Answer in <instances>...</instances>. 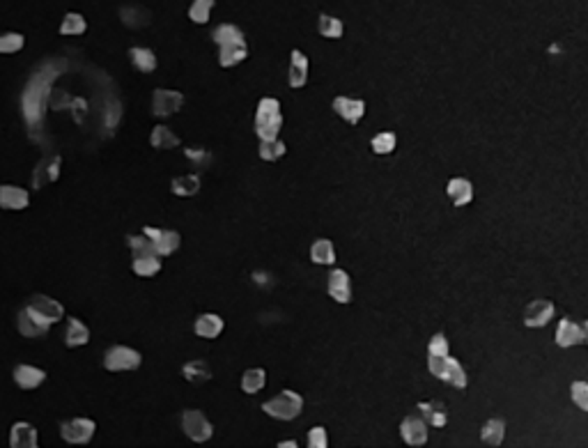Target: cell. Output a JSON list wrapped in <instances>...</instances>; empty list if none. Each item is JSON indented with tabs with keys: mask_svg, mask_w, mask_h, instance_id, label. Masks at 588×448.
Here are the masks:
<instances>
[{
	"mask_svg": "<svg viewBox=\"0 0 588 448\" xmlns=\"http://www.w3.org/2000/svg\"><path fill=\"white\" fill-rule=\"evenodd\" d=\"M55 76V72L46 74H35L32 81L28 83L26 95H23V115H26V122L30 124H39L41 115H44V99L48 95V81Z\"/></svg>",
	"mask_w": 588,
	"mask_h": 448,
	"instance_id": "cell-1",
	"label": "cell"
},
{
	"mask_svg": "<svg viewBox=\"0 0 588 448\" xmlns=\"http://www.w3.org/2000/svg\"><path fill=\"white\" fill-rule=\"evenodd\" d=\"M280 124H283V115H280V104L274 97H264L258 104V113H255V134L262 140H274L278 138Z\"/></svg>",
	"mask_w": 588,
	"mask_h": 448,
	"instance_id": "cell-2",
	"label": "cell"
},
{
	"mask_svg": "<svg viewBox=\"0 0 588 448\" xmlns=\"http://www.w3.org/2000/svg\"><path fill=\"white\" fill-rule=\"evenodd\" d=\"M262 409L278 421H294L303 409V398L299 393L285 388V391H280L276 398H271V400L264 402Z\"/></svg>",
	"mask_w": 588,
	"mask_h": 448,
	"instance_id": "cell-3",
	"label": "cell"
},
{
	"mask_svg": "<svg viewBox=\"0 0 588 448\" xmlns=\"http://www.w3.org/2000/svg\"><path fill=\"white\" fill-rule=\"evenodd\" d=\"M428 368H430V372H432L435 377L449 381V384L455 386V388H465L467 386V372H465V368L460 366V361L453 359L451 354H446V356H432V354H430L428 356Z\"/></svg>",
	"mask_w": 588,
	"mask_h": 448,
	"instance_id": "cell-4",
	"label": "cell"
},
{
	"mask_svg": "<svg viewBox=\"0 0 588 448\" xmlns=\"http://www.w3.org/2000/svg\"><path fill=\"white\" fill-rule=\"evenodd\" d=\"M140 363H143L140 352H136L134 347H127V345H113L111 350L104 354V368L111 372L138 370Z\"/></svg>",
	"mask_w": 588,
	"mask_h": 448,
	"instance_id": "cell-5",
	"label": "cell"
},
{
	"mask_svg": "<svg viewBox=\"0 0 588 448\" xmlns=\"http://www.w3.org/2000/svg\"><path fill=\"white\" fill-rule=\"evenodd\" d=\"M182 430H184V435L196 444L210 442L212 435H214L212 423L207 421V416L200 409H186L184 414H182Z\"/></svg>",
	"mask_w": 588,
	"mask_h": 448,
	"instance_id": "cell-6",
	"label": "cell"
},
{
	"mask_svg": "<svg viewBox=\"0 0 588 448\" xmlns=\"http://www.w3.org/2000/svg\"><path fill=\"white\" fill-rule=\"evenodd\" d=\"M95 421L93 419H69L60 423V437L67 444H88L95 435Z\"/></svg>",
	"mask_w": 588,
	"mask_h": 448,
	"instance_id": "cell-7",
	"label": "cell"
},
{
	"mask_svg": "<svg viewBox=\"0 0 588 448\" xmlns=\"http://www.w3.org/2000/svg\"><path fill=\"white\" fill-rule=\"evenodd\" d=\"M182 104H184V95L182 93L159 88L152 99V113L156 118H170V115H175L182 109Z\"/></svg>",
	"mask_w": 588,
	"mask_h": 448,
	"instance_id": "cell-8",
	"label": "cell"
},
{
	"mask_svg": "<svg viewBox=\"0 0 588 448\" xmlns=\"http://www.w3.org/2000/svg\"><path fill=\"white\" fill-rule=\"evenodd\" d=\"M588 338V329L584 322H573V320H561L556 329V345L559 347H575L584 345Z\"/></svg>",
	"mask_w": 588,
	"mask_h": 448,
	"instance_id": "cell-9",
	"label": "cell"
},
{
	"mask_svg": "<svg viewBox=\"0 0 588 448\" xmlns=\"http://www.w3.org/2000/svg\"><path fill=\"white\" fill-rule=\"evenodd\" d=\"M28 308L35 311L41 320H46L48 325H55V322H60L64 318V308L60 301H55V299L46 297V294H32L30 301H28Z\"/></svg>",
	"mask_w": 588,
	"mask_h": 448,
	"instance_id": "cell-10",
	"label": "cell"
},
{
	"mask_svg": "<svg viewBox=\"0 0 588 448\" xmlns=\"http://www.w3.org/2000/svg\"><path fill=\"white\" fill-rule=\"evenodd\" d=\"M143 235L152 239L156 255H172L182 244V237L177 230H159V228H145Z\"/></svg>",
	"mask_w": 588,
	"mask_h": 448,
	"instance_id": "cell-11",
	"label": "cell"
},
{
	"mask_svg": "<svg viewBox=\"0 0 588 448\" xmlns=\"http://www.w3.org/2000/svg\"><path fill=\"white\" fill-rule=\"evenodd\" d=\"M554 313H556V308H554L552 301H547V299H535V301H531L524 308V325L531 329H540L554 318Z\"/></svg>",
	"mask_w": 588,
	"mask_h": 448,
	"instance_id": "cell-12",
	"label": "cell"
},
{
	"mask_svg": "<svg viewBox=\"0 0 588 448\" xmlns=\"http://www.w3.org/2000/svg\"><path fill=\"white\" fill-rule=\"evenodd\" d=\"M16 325H19V334L26 336V338H39V336H46L48 334V322L41 320L35 311H30L28 306L19 313V318H16Z\"/></svg>",
	"mask_w": 588,
	"mask_h": 448,
	"instance_id": "cell-13",
	"label": "cell"
},
{
	"mask_svg": "<svg viewBox=\"0 0 588 448\" xmlns=\"http://www.w3.org/2000/svg\"><path fill=\"white\" fill-rule=\"evenodd\" d=\"M400 437L409 446H423L428 442V426L421 416H407L400 423Z\"/></svg>",
	"mask_w": 588,
	"mask_h": 448,
	"instance_id": "cell-14",
	"label": "cell"
},
{
	"mask_svg": "<svg viewBox=\"0 0 588 448\" xmlns=\"http://www.w3.org/2000/svg\"><path fill=\"white\" fill-rule=\"evenodd\" d=\"M60 163H62V159L57 154L48 156V159H41L37 163L35 172H32V186L41 189L44 184H51V182H55L57 175H60Z\"/></svg>",
	"mask_w": 588,
	"mask_h": 448,
	"instance_id": "cell-15",
	"label": "cell"
},
{
	"mask_svg": "<svg viewBox=\"0 0 588 448\" xmlns=\"http://www.w3.org/2000/svg\"><path fill=\"white\" fill-rule=\"evenodd\" d=\"M329 294H331V299H336L338 304L352 301V280L347 276V271L334 269L329 273Z\"/></svg>",
	"mask_w": 588,
	"mask_h": 448,
	"instance_id": "cell-16",
	"label": "cell"
},
{
	"mask_svg": "<svg viewBox=\"0 0 588 448\" xmlns=\"http://www.w3.org/2000/svg\"><path fill=\"white\" fill-rule=\"evenodd\" d=\"M44 379H46V372L41 368L28 366V363H19V366L14 368V381H16V386L23 388V391H32V388H37L39 384H44Z\"/></svg>",
	"mask_w": 588,
	"mask_h": 448,
	"instance_id": "cell-17",
	"label": "cell"
},
{
	"mask_svg": "<svg viewBox=\"0 0 588 448\" xmlns=\"http://www.w3.org/2000/svg\"><path fill=\"white\" fill-rule=\"evenodd\" d=\"M306 81H308V57H306L299 48H294L289 53V74H287V83L289 88H303Z\"/></svg>",
	"mask_w": 588,
	"mask_h": 448,
	"instance_id": "cell-18",
	"label": "cell"
},
{
	"mask_svg": "<svg viewBox=\"0 0 588 448\" xmlns=\"http://www.w3.org/2000/svg\"><path fill=\"white\" fill-rule=\"evenodd\" d=\"M334 111L341 115L345 122L356 124L363 118V113H366V102H361V99H350V97H336Z\"/></svg>",
	"mask_w": 588,
	"mask_h": 448,
	"instance_id": "cell-19",
	"label": "cell"
},
{
	"mask_svg": "<svg viewBox=\"0 0 588 448\" xmlns=\"http://www.w3.org/2000/svg\"><path fill=\"white\" fill-rule=\"evenodd\" d=\"M30 205V196L26 189L3 184L0 186V207L3 210H26Z\"/></svg>",
	"mask_w": 588,
	"mask_h": 448,
	"instance_id": "cell-20",
	"label": "cell"
},
{
	"mask_svg": "<svg viewBox=\"0 0 588 448\" xmlns=\"http://www.w3.org/2000/svg\"><path fill=\"white\" fill-rule=\"evenodd\" d=\"M37 430L26 421H16L10 433V446L12 448H37Z\"/></svg>",
	"mask_w": 588,
	"mask_h": 448,
	"instance_id": "cell-21",
	"label": "cell"
},
{
	"mask_svg": "<svg viewBox=\"0 0 588 448\" xmlns=\"http://www.w3.org/2000/svg\"><path fill=\"white\" fill-rule=\"evenodd\" d=\"M446 191H449L453 205H458V207H465L474 201V186H471V182L467 177H453Z\"/></svg>",
	"mask_w": 588,
	"mask_h": 448,
	"instance_id": "cell-22",
	"label": "cell"
},
{
	"mask_svg": "<svg viewBox=\"0 0 588 448\" xmlns=\"http://www.w3.org/2000/svg\"><path fill=\"white\" fill-rule=\"evenodd\" d=\"M418 414L421 419L430 426L435 428H444L446 426V419H449V414H446V407L439 400H428V402H421L418 405Z\"/></svg>",
	"mask_w": 588,
	"mask_h": 448,
	"instance_id": "cell-23",
	"label": "cell"
},
{
	"mask_svg": "<svg viewBox=\"0 0 588 448\" xmlns=\"http://www.w3.org/2000/svg\"><path fill=\"white\" fill-rule=\"evenodd\" d=\"M223 327H226V322H223L219 315H214V313H205L200 315V318L196 320V334L200 336V338H217L221 336V331Z\"/></svg>",
	"mask_w": 588,
	"mask_h": 448,
	"instance_id": "cell-24",
	"label": "cell"
},
{
	"mask_svg": "<svg viewBox=\"0 0 588 448\" xmlns=\"http://www.w3.org/2000/svg\"><path fill=\"white\" fill-rule=\"evenodd\" d=\"M90 340V329L81 320L69 318L67 331H64V345L67 347H83Z\"/></svg>",
	"mask_w": 588,
	"mask_h": 448,
	"instance_id": "cell-25",
	"label": "cell"
},
{
	"mask_svg": "<svg viewBox=\"0 0 588 448\" xmlns=\"http://www.w3.org/2000/svg\"><path fill=\"white\" fill-rule=\"evenodd\" d=\"M182 375H184V379L191 381V384H205V381L212 379V368H210V363H207V361L196 359V361L184 363V368H182Z\"/></svg>",
	"mask_w": 588,
	"mask_h": 448,
	"instance_id": "cell-26",
	"label": "cell"
},
{
	"mask_svg": "<svg viewBox=\"0 0 588 448\" xmlns=\"http://www.w3.org/2000/svg\"><path fill=\"white\" fill-rule=\"evenodd\" d=\"M129 60L138 72H143V74H152L156 69V55L150 51V48H143V46L129 48Z\"/></svg>",
	"mask_w": 588,
	"mask_h": 448,
	"instance_id": "cell-27",
	"label": "cell"
},
{
	"mask_svg": "<svg viewBox=\"0 0 588 448\" xmlns=\"http://www.w3.org/2000/svg\"><path fill=\"white\" fill-rule=\"evenodd\" d=\"M219 62L221 67H235V65L244 62L248 57V48H246V41L242 44H230V46H219Z\"/></svg>",
	"mask_w": 588,
	"mask_h": 448,
	"instance_id": "cell-28",
	"label": "cell"
},
{
	"mask_svg": "<svg viewBox=\"0 0 588 448\" xmlns=\"http://www.w3.org/2000/svg\"><path fill=\"white\" fill-rule=\"evenodd\" d=\"M179 143H182L179 136L172 134V131H170L168 127H163V124H159V127H154L152 136H150V145H152L154 149H175Z\"/></svg>",
	"mask_w": 588,
	"mask_h": 448,
	"instance_id": "cell-29",
	"label": "cell"
},
{
	"mask_svg": "<svg viewBox=\"0 0 588 448\" xmlns=\"http://www.w3.org/2000/svg\"><path fill=\"white\" fill-rule=\"evenodd\" d=\"M503 435H506V423L501 419H490L480 430V439L487 446H499L503 442Z\"/></svg>",
	"mask_w": 588,
	"mask_h": 448,
	"instance_id": "cell-30",
	"label": "cell"
},
{
	"mask_svg": "<svg viewBox=\"0 0 588 448\" xmlns=\"http://www.w3.org/2000/svg\"><path fill=\"white\" fill-rule=\"evenodd\" d=\"M170 189H172V194L179 196V198H191L200 191V177L198 175H179V177L172 179Z\"/></svg>",
	"mask_w": 588,
	"mask_h": 448,
	"instance_id": "cell-31",
	"label": "cell"
},
{
	"mask_svg": "<svg viewBox=\"0 0 588 448\" xmlns=\"http://www.w3.org/2000/svg\"><path fill=\"white\" fill-rule=\"evenodd\" d=\"M131 269H134V273L140 278H152L161 271V260L156 258V255H143V258H134Z\"/></svg>",
	"mask_w": 588,
	"mask_h": 448,
	"instance_id": "cell-32",
	"label": "cell"
},
{
	"mask_svg": "<svg viewBox=\"0 0 588 448\" xmlns=\"http://www.w3.org/2000/svg\"><path fill=\"white\" fill-rule=\"evenodd\" d=\"M212 37L219 46H230V44H242L244 32L237 26H233V23H223V26H219L217 30H214Z\"/></svg>",
	"mask_w": 588,
	"mask_h": 448,
	"instance_id": "cell-33",
	"label": "cell"
},
{
	"mask_svg": "<svg viewBox=\"0 0 588 448\" xmlns=\"http://www.w3.org/2000/svg\"><path fill=\"white\" fill-rule=\"evenodd\" d=\"M310 260L317 264H334L336 262V248L329 239H317L310 246Z\"/></svg>",
	"mask_w": 588,
	"mask_h": 448,
	"instance_id": "cell-34",
	"label": "cell"
},
{
	"mask_svg": "<svg viewBox=\"0 0 588 448\" xmlns=\"http://www.w3.org/2000/svg\"><path fill=\"white\" fill-rule=\"evenodd\" d=\"M120 19L129 28H143L150 23V12L143 10V7H122Z\"/></svg>",
	"mask_w": 588,
	"mask_h": 448,
	"instance_id": "cell-35",
	"label": "cell"
},
{
	"mask_svg": "<svg viewBox=\"0 0 588 448\" xmlns=\"http://www.w3.org/2000/svg\"><path fill=\"white\" fill-rule=\"evenodd\" d=\"M264 379H267V375H264L262 368L246 370L244 375H242V391L244 393H258V391H262V388H264Z\"/></svg>",
	"mask_w": 588,
	"mask_h": 448,
	"instance_id": "cell-36",
	"label": "cell"
},
{
	"mask_svg": "<svg viewBox=\"0 0 588 448\" xmlns=\"http://www.w3.org/2000/svg\"><path fill=\"white\" fill-rule=\"evenodd\" d=\"M127 244L131 248V253H134V258H143V255H156L152 239L147 237V235H129Z\"/></svg>",
	"mask_w": 588,
	"mask_h": 448,
	"instance_id": "cell-37",
	"label": "cell"
},
{
	"mask_svg": "<svg viewBox=\"0 0 588 448\" xmlns=\"http://www.w3.org/2000/svg\"><path fill=\"white\" fill-rule=\"evenodd\" d=\"M320 35L327 39H341L343 37V21L336 19V16L322 14L320 16Z\"/></svg>",
	"mask_w": 588,
	"mask_h": 448,
	"instance_id": "cell-38",
	"label": "cell"
},
{
	"mask_svg": "<svg viewBox=\"0 0 588 448\" xmlns=\"http://www.w3.org/2000/svg\"><path fill=\"white\" fill-rule=\"evenodd\" d=\"M86 28H88L86 19L78 12H69L64 14V19L60 23V35H83Z\"/></svg>",
	"mask_w": 588,
	"mask_h": 448,
	"instance_id": "cell-39",
	"label": "cell"
},
{
	"mask_svg": "<svg viewBox=\"0 0 588 448\" xmlns=\"http://www.w3.org/2000/svg\"><path fill=\"white\" fill-rule=\"evenodd\" d=\"M23 44H26V39L19 32H3L0 35V53L3 55H12V53H19Z\"/></svg>",
	"mask_w": 588,
	"mask_h": 448,
	"instance_id": "cell-40",
	"label": "cell"
},
{
	"mask_svg": "<svg viewBox=\"0 0 588 448\" xmlns=\"http://www.w3.org/2000/svg\"><path fill=\"white\" fill-rule=\"evenodd\" d=\"M285 143L283 140H278V138H274V140H262V145H260V159H264V161H276V159H280V156L285 154Z\"/></svg>",
	"mask_w": 588,
	"mask_h": 448,
	"instance_id": "cell-41",
	"label": "cell"
},
{
	"mask_svg": "<svg viewBox=\"0 0 588 448\" xmlns=\"http://www.w3.org/2000/svg\"><path fill=\"white\" fill-rule=\"evenodd\" d=\"M212 7H214V0H196V3L189 7V16H191L193 23H207L210 21Z\"/></svg>",
	"mask_w": 588,
	"mask_h": 448,
	"instance_id": "cell-42",
	"label": "cell"
},
{
	"mask_svg": "<svg viewBox=\"0 0 588 448\" xmlns=\"http://www.w3.org/2000/svg\"><path fill=\"white\" fill-rule=\"evenodd\" d=\"M370 145L377 154H391L395 149V134L393 131H382V134H377L372 138Z\"/></svg>",
	"mask_w": 588,
	"mask_h": 448,
	"instance_id": "cell-43",
	"label": "cell"
},
{
	"mask_svg": "<svg viewBox=\"0 0 588 448\" xmlns=\"http://www.w3.org/2000/svg\"><path fill=\"white\" fill-rule=\"evenodd\" d=\"M428 352L432 354V356H446L449 354V340H446L444 334H435L432 340H430V345H428Z\"/></svg>",
	"mask_w": 588,
	"mask_h": 448,
	"instance_id": "cell-44",
	"label": "cell"
},
{
	"mask_svg": "<svg viewBox=\"0 0 588 448\" xmlns=\"http://www.w3.org/2000/svg\"><path fill=\"white\" fill-rule=\"evenodd\" d=\"M573 398L579 405V409H588V384L586 381H575L573 384Z\"/></svg>",
	"mask_w": 588,
	"mask_h": 448,
	"instance_id": "cell-45",
	"label": "cell"
},
{
	"mask_svg": "<svg viewBox=\"0 0 588 448\" xmlns=\"http://www.w3.org/2000/svg\"><path fill=\"white\" fill-rule=\"evenodd\" d=\"M186 159L191 161L193 165H207V161H210V152H205L203 147H189L186 149Z\"/></svg>",
	"mask_w": 588,
	"mask_h": 448,
	"instance_id": "cell-46",
	"label": "cell"
},
{
	"mask_svg": "<svg viewBox=\"0 0 588 448\" xmlns=\"http://www.w3.org/2000/svg\"><path fill=\"white\" fill-rule=\"evenodd\" d=\"M308 446L310 448H327V430L313 428L308 433Z\"/></svg>",
	"mask_w": 588,
	"mask_h": 448,
	"instance_id": "cell-47",
	"label": "cell"
},
{
	"mask_svg": "<svg viewBox=\"0 0 588 448\" xmlns=\"http://www.w3.org/2000/svg\"><path fill=\"white\" fill-rule=\"evenodd\" d=\"M280 448H296V442H280Z\"/></svg>",
	"mask_w": 588,
	"mask_h": 448,
	"instance_id": "cell-48",
	"label": "cell"
}]
</instances>
